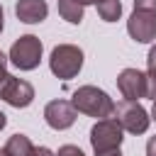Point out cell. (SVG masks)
I'll list each match as a JSON object with an SVG mask.
<instances>
[{
    "label": "cell",
    "instance_id": "1",
    "mask_svg": "<svg viewBox=\"0 0 156 156\" xmlns=\"http://www.w3.org/2000/svg\"><path fill=\"white\" fill-rule=\"evenodd\" d=\"M127 32L139 44L156 39V0H134V12L127 20Z\"/></svg>",
    "mask_w": 156,
    "mask_h": 156
},
{
    "label": "cell",
    "instance_id": "2",
    "mask_svg": "<svg viewBox=\"0 0 156 156\" xmlns=\"http://www.w3.org/2000/svg\"><path fill=\"white\" fill-rule=\"evenodd\" d=\"M73 107L78 110V112H85V115H90V117H98V119H105V117H112L115 115V102H112V98L105 93V90H100V88H95V85H83V88H78L76 93H73Z\"/></svg>",
    "mask_w": 156,
    "mask_h": 156
},
{
    "label": "cell",
    "instance_id": "3",
    "mask_svg": "<svg viewBox=\"0 0 156 156\" xmlns=\"http://www.w3.org/2000/svg\"><path fill=\"white\" fill-rule=\"evenodd\" d=\"M49 66H51V73L56 78L68 80L73 76H78V71L83 68V51L78 46H73V44H58L51 51Z\"/></svg>",
    "mask_w": 156,
    "mask_h": 156
},
{
    "label": "cell",
    "instance_id": "4",
    "mask_svg": "<svg viewBox=\"0 0 156 156\" xmlns=\"http://www.w3.org/2000/svg\"><path fill=\"white\" fill-rule=\"evenodd\" d=\"M10 61L12 66H17L20 71H32L39 66L41 61V41L34 34H24L20 37L12 46H10Z\"/></svg>",
    "mask_w": 156,
    "mask_h": 156
},
{
    "label": "cell",
    "instance_id": "5",
    "mask_svg": "<svg viewBox=\"0 0 156 156\" xmlns=\"http://www.w3.org/2000/svg\"><path fill=\"white\" fill-rule=\"evenodd\" d=\"M112 117L122 124V129H127L132 134H144L149 129V122H151L149 112L136 100H122L119 105H115V115Z\"/></svg>",
    "mask_w": 156,
    "mask_h": 156
},
{
    "label": "cell",
    "instance_id": "6",
    "mask_svg": "<svg viewBox=\"0 0 156 156\" xmlns=\"http://www.w3.org/2000/svg\"><path fill=\"white\" fill-rule=\"evenodd\" d=\"M90 144L98 151H110V149H119L122 144V124L115 117H105L98 119L90 129Z\"/></svg>",
    "mask_w": 156,
    "mask_h": 156
},
{
    "label": "cell",
    "instance_id": "7",
    "mask_svg": "<svg viewBox=\"0 0 156 156\" xmlns=\"http://www.w3.org/2000/svg\"><path fill=\"white\" fill-rule=\"evenodd\" d=\"M0 98L12 107H27L34 100V88L22 78L7 76V80L0 85Z\"/></svg>",
    "mask_w": 156,
    "mask_h": 156
},
{
    "label": "cell",
    "instance_id": "8",
    "mask_svg": "<svg viewBox=\"0 0 156 156\" xmlns=\"http://www.w3.org/2000/svg\"><path fill=\"white\" fill-rule=\"evenodd\" d=\"M76 112L78 110L73 107V102H68V100H51L44 107V119H46V124L51 129L61 132V129H68L76 122Z\"/></svg>",
    "mask_w": 156,
    "mask_h": 156
},
{
    "label": "cell",
    "instance_id": "9",
    "mask_svg": "<svg viewBox=\"0 0 156 156\" xmlns=\"http://www.w3.org/2000/svg\"><path fill=\"white\" fill-rule=\"evenodd\" d=\"M117 88L124 100L146 98V73H141L139 68H124L117 76Z\"/></svg>",
    "mask_w": 156,
    "mask_h": 156
},
{
    "label": "cell",
    "instance_id": "10",
    "mask_svg": "<svg viewBox=\"0 0 156 156\" xmlns=\"http://www.w3.org/2000/svg\"><path fill=\"white\" fill-rule=\"evenodd\" d=\"M15 15H17V20L24 22V24H37V22L46 20L49 7H46L44 0H17Z\"/></svg>",
    "mask_w": 156,
    "mask_h": 156
},
{
    "label": "cell",
    "instance_id": "11",
    "mask_svg": "<svg viewBox=\"0 0 156 156\" xmlns=\"http://www.w3.org/2000/svg\"><path fill=\"white\" fill-rule=\"evenodd\" d=\"M2 149H5L10 156H29L32 149H34V144H32L29 136H24V134H12Z\"/></svg>",
    "mask_w": 156,
    "mask_h": 156
},
{
    "label": "cell",
    "instance_id": "12",
    "mask_svg": "<svg viewBox=\"0 0 156 156\" xmlns=\"http://www.w3.org/2000/svg\"><path fill=\"white\" fill-rule=\"evenodd\" d=\"M58 12L71 24H80V20H83V5L76 0H58Z\"/></svg>",
    "mask_w": 156,
    "mask_h": 156
},
{
    "label": "cell",
    "instance_id": "13",
    "mask_svg": "<svg viewBox=\"0 0 156 156\" xmlns=\"http://www.w3.org/2000/svg\"><path fill=\"white\" fill-rule=\"evenodd\" d=\"M98 15H100L105 22H117L119 15H122L119 0H100V2H98Z\"/></svg>",
    "mask_w": 156,
    "mask_h": 156
},
{
    "label": "cell",
    "instance_id": "14",
    "mask_svg": "<svg viewBox=\"0 0 156 156\" xmlns=\"http://www.w3.org/2000/svg\"><path fill=\"white\" fill-rule=\"evenodd\" d=\"M146 98H151L156 102V73H149L146 76Z\"/></svg>",
    "mask_w": 156,
    "mask_h": 156
},
{
    "label": "cell",
    "instance_id": "15",
    "mask_svg": "<svg viewBox=\"0 0 156 156\" xmlns=\"http://www.w3.org/2000/svg\"><path fill=\"white\" fill-rule=\"evenodd\" d=\"M56 156H85L78 146H73V144H63L61 149H58V154Z\"/></svg>",
    "mask_w": 156,
    "mask_h": 156
},
{
    "label": "cell",
    "instance_id": "16",
    "mask_svg": "<svg viewBox=\"0 0 156 156\" xmlns=\"http://www.w3.org/2000/svg\"><path fill=\"white\" fill-rule=\"evenodd\" d=\"M7 76H10V73H7V56L0 51V85L7 80Z\"/></svg>",
    "mask_w": 156,
    "mask_h": 156
},
{
    "label": "cell",
    "instance_id": "17",
    "mask_svg": "<svg viewBox=\"0 0 156 156\" xmlns=\"http://www.w3.org/2000/svg\"><path fill=\"white\" fill-rule=\"evenodd\" d=\"M146 66H149V73H156V46H151V51L146 56Z\"/></svg>",
    "mask_w": 156,
    "mask_h": 156
},
{
    "label": "cell",
    "instance_id": "18",
    "mask_svg": "<svg viewBox=\"0 0 156 156\" xmlns=\"http://www.w3.org/2000/svg\"><path fill=\"white\" fill-rule=\"evenodd\" d=\"M29 156H56V154H54L51 149H46V146H34Z\"/></svg>",
    "mask_w": 156,
    "mask_h": 156
},
{
    "label": "cell",
    "instance_id": "19",
    "mask_svg": "<svg viewBox=\"0 0 156 156\" xmlns=\"http://www.w3.org/2000/svg\"><path fill=\"white\" fill-rule=\"evenodd\" d=\"M146 156H156V136H151L146 141Z\"/></svg>",
    "mask_w": 156,
    "mask_h": 156
},
{
    "label": "cell",
    "instance_id": "20",
    "mask_svg": "<svg viewBox=\"0 0 156 156\" xmlns=\"http://www.w3.org/2000/svg\"><path fill=\"white\" fill-rule=\"evenodd\" d=\"M95 156H122V151L119 149H110V151H98Z\"/></svg>",
    "mask_w": 156,
    "mask_h": 156
},
{
    "label": "cell",
    "instance_id": "21",
    "mask_svg": "<svg viewBox=\"0 0 156 156\" xmlns=\"http://www.w3.org/2000/svg\"><path fill=\"white\" fill-rule=\"evenodd\" d=\"M76 2H80V5H83V7H85V5H98V2H100V0H76Z\"/></svg>",
    "mask_w": 156,
    "mask_h": 156
},
{
    "label": "cell",
    "instance_id": "22",
    "mask_svg": "<svg viewBox=\"0 0 156 156\" xmlns=\"http://www.w3.org/2000/svg\"><path fill=\"white\" fill-rule=\"evenodd\" d=\"M5 122H7V119H5V115H2V112H0V129H2V127H5Z\"/></svg>",
    "mask_w": 156,
    "mask_h": 156
},
{
    "label": "cell",
    "instance_id": "23",
    "mask_svg": "<svg viewBox=\"0 0 156 156\" xmlns=\"http://www.w3.org/2000/svg\"><path fill=\"white\" fill-rule=\"evenodd\" d=\"M2 20H5V15H2V7H0V32H2Z\"/></svg>",
    "mask_w": 156,
    "mask_h": 156
},
{
    "label": "cell",
    "instance_id": "24",
    "mask_svg": "<svg viewBox=\"0 0 156 156\" xmlns=\"http://www.w3.org/2000/svg\"><path fill=\"white\" fill-rule=\"evenodd\" d=\"M151 117L156 119V102H154V110H151Z\"/></svg>",
    "mask_w": 156,
    "mask_h": 156
},
{
    "label": "cell",
    "instance_id": "25",
    "mask_svg": "<svg viewBox=\"0 0 156 156\" xmlns=\"http://www.w3.org/2000/svg\"><path fill=\"white\" fill-rule=\"evenodd\" d=\"M0 156H10V154H7V151H5V149H0Z\"/></svg>",
    "mask_w": 156,
    "mask_h": 156
}]
</instances>
